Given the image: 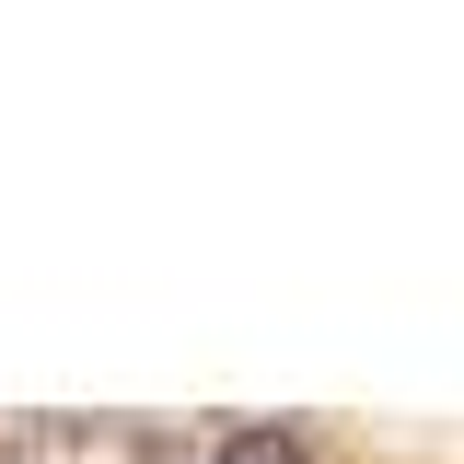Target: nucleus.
<instances>
[{"instance_id": "1", "label": "nucleus", "mask_w": 464, "mask_h": 464, "mask_svg": "<svg viewBox=\"0 0 464 464\" xmlns=\"http://www.w3.org/2000/svg\"><path fill=\"white\" fill-rule=\"evenodd\" d=\"M221 464H314V453H302L290 430H232V441H221Z\"/></svg>"}, {"instance_id": "2", "label": "nucleus", "mask_w": 464, "mask_h": 464, "mask_svg": "<svg viewBox=\"0 0 464 464\" xmlns=\"http://www.w3.org/2000/svg\"><path fill=\"white\" fill-rule=\"evenodd\" d=\"M0 464H35V453H0Z\"/></svg>"}]
</instances>
